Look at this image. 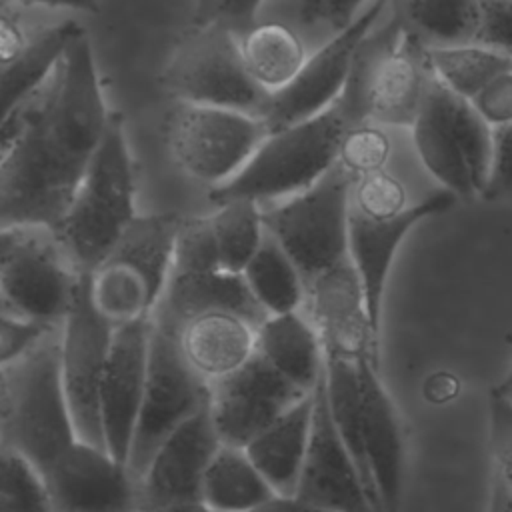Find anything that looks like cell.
I'll use <instances>...</instances> for the list:
<instances>
[{"label": "cell", "instance_id": "obj_1", "mask_svg": "<svg viewBox=\"0 0 512 512\" xmlns=\"http://www.w3.org/2000/svg\"><path fill=\"white\" fill-rule=\"evenodd\" d=\"M106 108L90 38L80 36L50 78L2 114L0 226L54 228L106 132Z\"/></svg>", "mask_w": 512, "mask_h": 512}, {"label": "cell", "instance_id": "obj_2", "mask_svg": "<svg viewBox=\"0 0 512 512\" xmlns=\"http://www.w3.org/2000/svg\"><path fill=\"white\" fill-rule=\"evenodd\" d=\"M60 330L0 368V448L42 474L80 440L62 384Z\"/></svg>", "mask_w": 512, "mask_h": 512}, {"label": "cell", "instance_id": "obj_3", "mask_svg": "<svg viewBox=\"0 0 512 512\" xmlns=\"http://www.w3.org/2000/svg\"><path fill=\"white\" fill-rule=\"evenodd\" d=\"M432 76L428 48L390 10L388 22L360 42L336 102L350 126H412Z\"/></svg>", "mask_w": 512, "mask_h": 512}, {"label": "cell", "instance_id": "obj_4", "mask_svg": "<svg viewBox=\"0 0 512 512\" xmlns=\"http://www.w3.org/2000/svg\"><path fill=\"white\" fill-rule=\"evenodd\" d=\"M134 218V168L124 118L110 112L102 142L52 232L70 264L78 272H92Z\"/></svg>", "mask_w": 512, "mask_h": 512}, {"label": "cell", "instance_id": "obj_5", "mask_svg": "<svg viewBox=\"0 0 512 512\" xmlns=\"http://www.w3.org/2000/svg\"><path fill=\"white\" fill-rule=\"evenodd\" d=\"M182 214H136L112 250L90 272L98 312L116 328L154 316L174 268Z\"/></svg>", "mask_w": 512, "mask_h": 512}, {"label": "cell", "instance_id": "obj_6", "mask_svg": "<svg viewBox=\"0 0 512 512\" xmlns=\"http://www.w3.org/2000/svg\"><path fill=\"white\" fill-rule=\"evenodd\" d=\"M348 128L342 106L334 102L308 120L270 132L242 170L210 190V200L216 206L236 198L260 202L310 188L338 164Z\"/></svg>", "mask_w": 512, "mask_h": 512}, {"label": "cell", "instance_id": "obj_7", "mask_svg": "<svg viewBox=\"0 0 512 512\" xmlns=\"http://www.w3.org/2000/svg\"><path fill=\"white\" fill-rule=\"evenodd\" d=\"M420 160L456 198L480 196L492 160V130L478 110L436 74L412 124Z\"/></svg>", "mask_w": 512, "mask_h": 512}, {"label": "cell", "instance_id": "obj_8", "mask_svg": "<svg viewBox=\"0 0 512 512\" xmlns=\"http://www.w3.org/2000/svg\"><path fill=\"white\" fill-rule=\"evenodd\" d=\"M352 182L354 178L336 164L310 188L262 210L266 232L292 258L306 288L320 274L350 260Z\"/></svg>", "mask_w": 512, "mask_h": 512}, {"label": "cell", "instance_id": "obj_9", "mask_svg": "<svg viewBox=\"0 0 512 512\" xmlns=\"http://www.w3.org/2000/svg\"><path fill=\"white\" fill-rule=\"evenodd\" d=\"M160 86L176 102L222 106L258 118L270 96L250 76L238 34L216 22L194 24L180 38Z\"/></svg>", "mask_w": 512, "mask_h": 512}, {"label": "cell", "instance_id": "obj_10", "mask_svg": "<svg viewBox=\"0 0 512 512\" xmlns=\"http://www.w3.org/2000/svg\"><path fill=\"white\" fill-rule=\"evenodd\" d=\"M80 272L54 232L44 226H8L0 232L2 314L62 326Z\"/></svg>", "mask_w": 512, "mask_h": 512}, {"label": "cell", "instance_id": "obj_11", "mask_svg": "<svg viewBox=\"0 0 512 512\" xmlns=\"http://www.w3.org/2000/svg\"><path fill=\"white\" fill-rule=\"evenodd\" d=\"M208 404L210 382L188 364L180 346V326L156 310L152 316L146 392L128 456L132 472L140 478L158 446Z\"/></svg>", "mask_w": 512, "mask_h": 512}, {"label": "cell", "instance_id": "obj_12", "mask_svg": "<svg viewBox=\"0 0 512 512\" xmlns=\"http://www.w3.org/2000/svg\"><path fill=\"white\" fill-rule=\"evenodd\" d=\"M162 130L174 162L188 176L216 186L242 170L268 136L254 114L176 100Z\"/></svg>", "mask_w": 512, "mask_h": 512}, {"label": "cell", "instance_id": "obj_13", "mask_svg": "<svg viewBox=\"0 0 512 512\" xmlns=\"http://www.w3.org/2000/svg\"><path fill=\"white\" fill-rule=\"evenodd\" d=\"M114 326L90 294V272H80L74 300L60 330V370L78 438L106 448L100 418V388Z\"/></svg>", "mask_w": 512, "mask_h": 512}, {"label": "cell", "instance_id": "obj_14", "mask_svg": "<svg viewBox=\"0 0 512 512\" xmlns=\"http://www.w3.org/2000/svg\"><path fill=\"white\" fill-rule=\"evenodd\" d=\"M390 0H374L320 50L306 58L296 78L268 96L260 114L268 134L308 120L330 108L342 94L354 54Z\"/></svg>", "mask_w": 512, "mask_h": 512}, {"label": "cell", "instance_id": "obj_15", "mask_svg": "<svg viewBox=\"0 0 512 512\" xmlns=\"http://www.w3.org/2000/svg\"><path fill=\"white\" fill-rule=\"evenodd\" d=\"M310 394L256 352L244 366L210 384V414L222 444L246 448Z\"/></svg>", "mask_w": 512, "mask_h": 512}, {"label": "cell", "instance_id": "obj_16", "mask_svg": "<svg viewBox=\"0 0 512 512\" xmlns=\"http://www.w3.org/2000/svg\"><path fill=\"white\" fill-rule=\"evenodd\" d=\"M312 400L310 440L294 496L330 512H376L360 468L332 420L324 372Z\"/></svg>", "mask_w": 512, "mask_h": 512}, {"label": "cell", "instance_id": "obj_17", "mask_svg": "<svg viewBox=\"0 0 512 512\" xmlns=\"http://www.w3.org/2000/svg\"><path fill=\"white\" fill-rule=\"evenodd\" d=\"M54 512H142L140 478L106 448L78 440L44 474Z\"/></svg>", "mask_w": 512, "mask_h": 512}, {"label": "cell", "instance_id": "obj_18", "mask_svg": "<svg viewBox=\"0 0 512 512\" xmlns=\"http://www.w3.org/2000/svg\"><path fill=\"white\" fill-rule=\"evenodd\" d=\"M150 334L152 316L114 328L100 388L106 450L126 464L146 392Z\"/></svg>", "mask_w": 512, "mask_h": 512}, {"label": "cell", "instance_id": "obj_19", "mask_svg": "<svg viewBox=\"0 0 512 512\" xmlns=\"http://www.w3.org/2000/svg\"><path fill=\"white\" fill-rule=\"evenodd\" d=\"M222 440L210 404L180 424L140 474L142 512L164 504L202 502V484Z\"/></svg>", "mask_w": 512, "mask_h": 512}, {"label": "cell", "instance_id": "obj_20", "mask_svg": "<svg viewBox=\"0 0 512 512\" xmlns=\"http://www.w3.org/2000/svg\"><path fill=\"white\" fill-rule=\"evenodd\" d=\"M456 200L458 198L450 190H440L392 218H368L350 206L348 258L360 278L368 318L378 338L382 328L386 280L402 240L418 222L450 210Z\"/></svg>", "mask_w": 512, "mask_h": 512}, {"label": "cell", "instance_id": "obj_21", "mask_svg": "<svg viewBox=\"0 0 512 512\" xmlns=\"http://www.w3.org/2000/svg\"><path fill=\"white\" fill-rule=\"evenodd\" d=\"M362 442L378 512H398L406 468V434L398 406L380 378V362L358 360Z\"/></svg>", "mask_w": 512, "mask_h": 512}, {"label": "cell", "instance_id": "obj_22", "mask_svg": "<svg viewBox=\"0 0 512 512\" xmlns=\"http://www.w3.org/2000/svg\"><path fill=\"white\" fill-rule=\"evenodd\" d=\"M306 292L310 320L326 352L372 356L380 362V338L372 330L364 290L350 260L314 278Z\"/></svg>", "mask_w": 512, "mask_h": 512}, {"label": "cell", "instance_id": "obj_23", "mask_svg": "<svg viewBox=\"0 0 512 512\" xmlns=\"http://www.w3.org/2000/svg\"><path fill=\"white\" fill-rule=\"evenodd\" d=\"M156 310L164 312L178 326L204 314H234L256 328L268 318L244 276L228 270L172 274Z\"/></svg>", "mask_w": 512, "mask_h": 512}, {"label": "cell", "instance_id": "obj_24", "mask_svg": "<svg viewBox=\"0 0 512 512\" xmlns=\"http://www.w3.org/2000/svg\"><path fill=\"white\" fill-rule=\"evenodd\" d=\"M258 328L234 314H204L180 326V346L188 364L216 382L256 354Z\"/></svg>", "mask_w": 512, "mask_h": 512}, {"label": "cell", "instance_id": "obj_25", "mask_svg": "<svg viewBox=\"0 0 512 512\" xmlns=\"http://www.w3.org/2000/svg\"><path fill=\"white\" fill-rule=\"evenodd\" d=\"M256 352L304 392L316 388L326 368L320 332L300 312L268 316L258 328Z\"/></svg>", "mask_w": 512, "mask_h": 512}, {"label": "cell", "instance_id": "obj_26", "mask_svg": "<svg viewBox=\"0 0 512 512\" xmlns=\"http://www.w3.org/2000/svg\"><path fill=\"white\" fill-rule=\"evenodd\" d=\"M312 394L294 404L244 450L280 496H294L312 428Z\"/></svg>", "mask_w": 512, "mask_h": 512}, {"label": "cell", "instance_id": "obj_27", "mask_svg": "<svg viewBox=\"0 0 512 512\" xmlns=\"http://www.w3.org/2000/svg\"><path fill=\"white\" fill-rule=\"evenodd\" d=\"M392 14L426 48H454L476 42L482 0H390Z\"/></svg>", "mask_w": 512, "mask_h": 512}, {"label": "cell", "instance_id": "obj_28", "mask_svg": "<svg viewBox=\"0 0 512 512\" xmlns=\"http://www.w3.org/2000/svg\"><path fill=\"white\" fill-rule=\"evenodd\" d=\"M276 496L268 480L238 446L222 444L202 484V504L214 512H248Z\"/></svg>", "mask_w": 512, "mask_h": 512}, {"label": "cell", "instance_id": "obj_29", "mask_svg": "<svg viewBox=\"0 0 512 512\" xmlns=\"http://www.w3.org/2000/svg\"><path fill=\"white\" fill-rule=\"evenodd\" d=\"M84 34L80 24L66 20L28 40L24 52L8 66H2V114L34 94L56 70L68 48Z\"/></svg>", "mask_w": 512, "mask_h": 512}, {"label": "cell", "instance_id": "obj_30", "mask_svg": "<svg viewBox=\"0 0 512 512\" xmlns=\"http://www.w3.org/2000/svg\"><path fill=\"white\" fill-rule=\"evenodd\" d=\"M240 48L250 76L268 94L288 86L306 62L298 34L276 22L252 26L242 34Z\"/></svg>", "mask_w": 512, "mask_h": 512}, {"label": "cell", "instance_id": "obj_31", "mask_svg": "<svg viewBox=\"0 0 512 512\" xmlns=\"http://www.w3.org/2000/svg\"><path fill=\"white\" fill-rule=\"evenodd\" d=\"M242 276L268 316L300 312L302 302L308 298L300 270L268 232Z\"/></svg>", "mask_w": 512, "mask_h": 512}, {"label": "cell", "instance_id": "obj_32", "mask_svg": "<svg viewBox=\"0 0 512 512\" xmlns=\"http://www.w3.org/2000/svg\"><path fill=\"white\" fill-rule=\"evenodd\" d=\"M428 60L434 74L468 102H472L500 74L512 70V56L474 44L428 48Z\"/></svg>", "mask_w": 512, "mask_h": 512}, {"label": "cell", "instance_id": "obj_33", "mask_svg": "<svg viewBox=\"0 0 512 512\" xmlns=\"http://www.w3.org/2000/svg\"><path fill=\"white\" fill-rule=\"evenodd\" d=\"M210 222L218 240L222 270L242 274L266 234L258 202L246 198L222 202L210 214Z\"/></svg>", "mask_w": 512, "mask_h": 512}, {"label": "cell", "instance_id": "obj_34", "mask_svg": "<svg viewBox=\"0 0 512 512\" xmlns=\"http://www.w3.org/2000/svg\"><path fill=\"white\" fill-rule=\"evenodd\" d=\"M0 512H54L44 474L24 456L0 450Z\"/></svg>", "mask_w": 512, "mask_h": 512}, {"label": "cell", "instance_id": "obj_35", "mask_svg": "<svg viewBox=\"0 0 512 512\" xmlns=\"http://www.w3.org/2000/svg\"><path fill=\"white\" fill-rule=\"evenodd\" d=\"M214 270H222V260L210 216H184L176 236L172 274Z\"/></svg>", "mask_w": 512, "mask_h": 512}, {"label": "cell", "instance_id": "obj_36", "mask_svg": "<svg viewBox=\"0 0 512 512\" xmlns=\"http://www.w3.org/2000/svg\"><path fill=\"white\" fill-rule=\"evenodd\" d=\"M390 156L388 136L372 122L350 126L340 142L338 164L352 176L360 178L384 170Z\"/></svg>", "mask_w": 512, "mask_h": 512}, {"label": "cell", "instance_id": "obj_37", "mask_svg": "<svg viewBox=\"0 0 512 512\" xmlns=\"http://www.w3.org/2000/svg\"><path fill=\"white\" fill-rule=\"evenodd\" d=\"M350 200L352 210L368 218H392L408 208L402 182L386 170L354 178Z\"/></svg>", "mask_w": 512, "mask_h": 512}, {"label": "cell", "instance_id": "obj_38", "mask_svg": "<svg viewBox=\"0 0 512 512\" xmlns=\"http://www.w3.org/2000/svg\"><path fill=\"white\" fill-rule=\"evenodd\" d=\"M488 430L492 474L512 492V402L496 388L488 394Z\"/></svg>", "mask_w": 512, "mask_h": 512}, {"label": "cell", "instance_id": "obj_39", "mask_svg": "<svg viewBox=\"0 0 512 512\" xmlns=\"http://www.w3.org/2000/svg\"><path fill=\"white\" fill-rule=\"evenodd\" d=\"M60 328L62 326L0 314V366L22 358Z\"/></svg>", "mask_w": 512, "mask_h": 512}, {"label": "cell", "instance_id": "obj_40", "mask_svg": "<svg viewBox=\"0 0 512 512\" xmlns=\"http://www.w3.org/2000/svg\"><path fill=\"white\" fill-rule=\"evenodd\" d=\"M480 196L486 202L512 200V122L492 130L490 174Z\"/></svg>", "mask_w": 512, "mask_h": 512}, {"label": "cell", "instance_id": "obj_41", "mask_svg": "<svg viewBox=\"0 0 512 512\" xmlns=\"http://www.w3.org/2000/svg\"><path fill=\"white\" fill-rule=\"evenodd\" d=\"M474 46L512 56V0H482Z\"/></svg>", "mask_w": 512, "mask_h": 512}, {"label": "cell", "instance_id": "obj_42", "mask_svg": "<svg viewBox=\"0 0 512 512\" xmlns=\"http://www.w3.org/2000/svg\"><path fill=\"white\" fill-rule=\"evenodd\" d=\"M262 0H200L194 24H222L236 34L248 32L254 24V16Z\"/></svg>", "mask_w": 512, "mask_h": 512}, {"label": "cell", "instance_id": "obj_43", "mask_svg": "<svg viewBox=\"0 0 512 512\" xmlns=\"http://www.w3.org/2000/svg\"><path fill=\"white\" fill-rule=\"evenodd\" d=\"M470 104L488 124L512 122V70L490 82Z\"/></svg>", "mask_w": 512, "mask_h": 512}, {"label": "cell", "instance_id": "obj_44", "mask_svg": "<svg viewBox=\"0 0 512 512\" xmlns=\"http://www.w3.org/2000/svg\"><path fill=\"white\" fill-rule=\"evenodd\" d=\"M366 0H302L300 18L308 24L326 22L332 28L342 30L354 20L356 10Z\"/></svg>", "mask_w": 512, "mask_h": 512}, {"label": "cell", "instance_id": "obj_45", "mask_svg": "<svg viewBox=\"0 0 512 512\" xmlns=\"http://www.w3.org/2000/svg\"><path fill=\"white\" fill-rule=\"evenodd\" d=\"M26 46H28L26 34L22 32L16 14L10 12L8 2H4L2 14H0V62H2V66H8L10 62H14L24 52Z\"/></svg>", "mask_w": 512, "mask_h": 512}, {"label": "cell", "instance_id": "obj_46", "mask_svg": "<svg viewBox=\"0 0 512 512\" xmlns=\"http://www.w3.org/2000/svg\"><path fill=\"white\" fill-rule=\"evenodd\" d=\"M248 512H330L324 508H316L308 502H302L296 496H272L270 500H266L264 504L248 510Z\"/></svg>", "mask_w": 512, "mask_h": 512}, {"label": "cell", "instance_id": "obj_47", "mask_svg": "<svg viewBox=\"0 0 512 512\" xmlns=\"http://www.w3.org/2000/svg\"><path fill=\"white\" fill-rule=\"evenodd\" d=\"M4 2H14V4H22V6H48V8H72V10H80V12H88V14H96L100 12V4L98 0H4Z\"/></svg>", "mask_w": 512, "mask_h": 512}, {"label": "cell", "instance_id": "obj_48", "mask_svg": "<svg viewBox=\"0 0 512 512\" xmlns=\"http://www.w3.org/2000/svg\"><path fill=\"white\" fill-rule=\"evenodd\" d=\"M488 512H512V492L494 474H492V484H490Z\"/></svg>", "mask_w": 512, "mask_h": 512}, {"label": "cell", "instance_id": "obj_49", "mask_svg": "<svg viewBox=\"0 0 512 512\" xmlns=\"http://www.w3.org/2000/svg\"><path fill=\"white\" fill-rule=\"evenodd\" d=\"M144 512H214L202 502H180V504H164L158 508H150Z\"/></svg>", "mask_w": 512, "mask_h": 512}, {"label": "cell", "instance_id": "obj_50", "mask_svg": "<svg viewBox=\"0 0 512 512\" xmlns=\"http://www.w3.org/2000/svg\"><path fill=\"white\" fill-rule=\"evenodd\" d=\"M494 388H496V392H500L506 400L512 402V368L508 370V374H506Z\"/></svg>", "mask_w": 512, "mask_h": 512}]
</instances>
